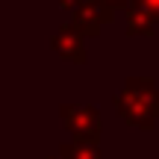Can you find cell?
<instances>
[{
	"label": "cell",
	"mask_w": 159,
	"mask_h": 159,
	"mask_svg": "<svg viewBox=\"0 0 159 159\" xmlns=\"http://www.w3.org/2000/svg\"><path fill=\"white\" fill-rule=\"evenodd\" d=\"M77 3H80V0H59V6H62V9H74Z\"/></svg>",
	"instance_id": "cell-9"
},
{
	"label": "cell",
	"mask_w": 159,
	"mask_h": 159,
	"mask_svg": "<svg viewBox=\"0 0 159 159\" xmlns=\"http://www.w3.org/2000/svg\"><path fill=\"white\" fill-rule=\"evenodd\" d=\"M59 156L62 159H100V150H97L94 142H80V139H74L71 144H62L59 148Z\"/></svg>",
	"instance_id": "cell-6"
},
{
	"label": "cell",
	"mask_w": 159,
	"mask_h": 159,
	"mask_svg": "<svg viewBox=\"0 0 159 159\" xmlns=\"http://www.w3.org/2000/svg\"><path fill=\"white\" fill-rule=\"evenodd\" d=\"M71 12H74V21L71 24H74L83 35H100L103 24H109L115 18V9L106 0H80Z\"/></svg>",
	"instance_id": "cell-3"
},
{
	"label": "cell",
	"mask_w": 159,
	"mask_h": 159,
	"mask_svg": "<svg viewBox=\"0 0 159 159\" xmlns=\"http://www.w3.org/2000/svg\"><path fill=\"white\" fill-rule=\"evenodd\" d=\"M156 27L159 24L153 21V15H150L144 6H139V3L127 6V33L130 35H153Z\"/></svg>",
	"instance_id": "cell-5"
},
{
	"label": "cell",
	"mask_w": 159,
	"mask_h": 159,
	"mask_svg": "<svg viewBox=\"0 0 159 159\" xmlns=\"http://www.w3.org/2000/svg\"><path fill=\"white\" fill-rule=\"evenodd\" d=\"M133 3H139V6H144V9L153 15V21L159 24V0H133Z\"/></svg>",
	"instance_id": "cell-7"
},
{
	"label": "cell",
	"mask_w": 159,
	"mask_h": 159,
	"mask_svg": "<svg viewBox=\"0 0 159 159\" xmlns=\"http://www.w3.org/2000/svg\"><path fill=\"white\" fill-rule=\"evenodd\" d=\"M59 115H62V124L65 130L71 133L80 142H100V130H103V121L100 112L94 106H85V103H62L59 106Z\"/></svg>",
	"instance_id": "cell-2"
},
{
	"label": "cell",
	"mask_w": 159,
	"mask_h": 159,
	"mask_svg": "<svg viewBox=\"0 0 159 159\" xmlns=\"http://www.w3.org/2000/svg\"><path fill=\"white\" fill-rule=\"evenodd\" d=\"M83 39L85 35L80 33L74 24H62V27L56 30V35H53V50L62 59L74 62V65H85L89 62V53H85V41Z\"/></svg>",
	"instance_id": "cell-4"
},
{
	"label": "cell",
	"mask_w": 159,
	"mask_h": 159,
	"mask_svg": "<svg viewBox=\"0 0 159 159\" xmlns=\"http://www.w3.org/2000/svg\"><path fill=\"white\" fill-rule=\"evenodd\" d=\"M106 3H109V6H112V9H115V12H118V9H127V6H130V3H133V0H106Z\"/></svg>",
	"instance_id": "cell-8"
},
{
	"label": "cell",
	"mask_w": 159,
	"mask_h": 159,
	"mask_svg": "<svg viewBox=\"0 0 159 159\" xmlns=\"http://www.w3.org/2000/svg\"><path fill=\"white\" fill-rule=\"evenodd\" d=\"M50 159H62V156H50Z\"/></svg>",
	"instance_id": "cell-10"
},
{
	"label": "cell",
	"mask_w": 159,
	"mask_h": 159,
	"mask_svg": "<svg viewBox=\"0 0 159 159\" xmlns=\"http://www.w3.org/2000/svg\"><path fill=\"white\" fill-rule=\"evenodd\" d=\"M115 112L121 121L139 130H153L159 118V85L150 77H127L115 94Z\"/></svg>",
	"instance_id": "cell-1"
}]
</instances>
